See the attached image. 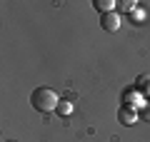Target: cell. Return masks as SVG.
Instances as JSON below:
<instances>
[{
	"instance_id": "obj_1",
	"label": "cell",
	"mask_w": 150,
	"mask_h": 142,
	"mask_svg": "<svg viewBox=\"0 0 150 142\" xmlns=\"http://www.w3.org/2000/svg\"><path fill=\"white\" fill-rule=\"evenodd\" d=\"M58 102H60L58 92H55V90H50V87H35V90H33V95H30V105H33V110L40 112V115H48V112H53L55 107H58Z\"/></svg>"
},
{
	"instance_id": "obj_2",
	"label": "cell",
	"mask_w": 150,
	"mask_h": 142,
	"mask_svg": "<svg viewBox=\"0 0 150 142\" xmlns=\"http://www.w3.org/2000/svg\"><path fill=\"white\" fill-rule=\"evenodd\" d=\"M100 27L105 32H115L120 27V13L112 10V13H105V15H100Z\"/></svg>"
},
{
	"instance_id": "obj_3",
	"label": "cell",
	"mask_w": 150,
	"mask_h": 142,
	"mask_svg": "<svg viewBox=\"0 0 150 142\" xmlns=\"http://www.w3.org/2000/svg\"><path fill=\"white\" fill-rule=\"evenodd\" d=\"M118 120L123 122V125H133V122H138V120H140L138 107H133V105H123V107L118 110Z\"/></svg>"
},
{
	"instance_id": "obj_4",
	"label": "cell",
	"mask_w": 150,
	"mask_h": 142,
	"mask_svg": "<svg viewBox=\"0 0 150 142\" xmlns=\"http://www.w3.org/2000/svg\"><path fill=\"white\" fill-rule=\"evenodd\" d=\"M93 5H95V10L100 13V15H105V13H112V10H115L118 3H115V0H95Z\"/></svg>"
},
{
	"instance_id": "obj_5",
	"label": "cell",
	"mask_w": 150,
	"mask_h": 142,
	"mask_svg": "<svg viewBox=\"0 0 150 142\" xmlns=\"http://www.w3.org/2000/svg\"><path fill=\"white\" fill-rule=\"evenodd\" d=\"M55 112H58L60 117H65V115H70V112H73V107H70V102L60 100V102H58V107H55Z\"/></svg>"
},
{
	"instance_id": "obj_6",
	"label": "cell",
	"mask_w": 150,
	"mask_h": 142,
	"mask_svg": "<svg viewBox=\"0 0 150 142\" xmlns=\"http://www.w3.org/2000/svg\"><path fill=\"white\" fill-rule=\"evenodd\" d=\"M118 10L120 13H135V3H133V0H120V3H118Z\"/></svg>"
},
{
	"instance_id": "obj_7",
	"label": "cell",
	"mask_w": 150,
	"mask_h": 142,
	"mask_svg": "<svg viewBox=\"0 0 150 142\" xmlns=\"http://www.w3.org/2000/svg\"><path fill=\"white\" fill-rule=\"evenodd\" d=\"M140 117H143L145 122H150V102H145V105L140 107Z\"/></svg>"
},
{
	"instance_id": "obj_8",
	"label": "cell",
	"mask_w": 150,
	"mask_h": 142,
	"mask_svg": "<svg viewBox=\"0 0 150 142\" xmlns=\"http://www.w3.org/2000/svg\"><path fill=\"white\" fill-rule=\"evenodd\" d=\"M138 87H148L150 90V77H148V75H140V77H138Z\"/></svg>"
},
{
	"instance_id": "obj_9",
	"label": "cell",
	"mask_w": 150,
	"mask_h": 142,
	"mask_svg": "<svg viewBox=\"0 0 150 142\" xmlns=\"http://www.w3.org/2000/svg\"><path fill=\"white\" fill-rule=\"evenodd\" d=\"M5 142H15V140H5Z\"/></svg>"
}]
</instances>
